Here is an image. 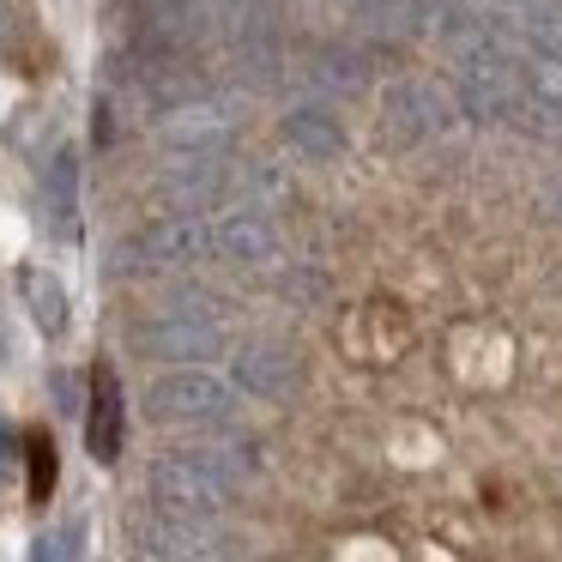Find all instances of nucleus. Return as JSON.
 Wrapping results in <instances>:
<instances>
[{"instance_id":"4","label":"nucleus","mask_w":562,"mask_h":562,"mask_svg":"<svg viewBox=\"0 0 562 562\" xmlns=\"http://www.w3.org/2000/svg\"><path fill=\"white\" fill-rule=\"evenodd\" d=\"M284 139H291L303 158H315V164H327V158L345 151V127L333 122V115H321V110H296L291 122H284Z\"/></svg>"},{"instance_id":"2","label":"nucleus","mask_w":562,"mask_h":562,"mask_svg":"<svg viewBox=\"0 0 562 562\" xmlns=\"http://www.w3.org/2000/svg\"><path fill=\"white\" fill-rule=\"evenodd\" d=\"M122 441H127V405H122V381H115L110 363L91 369V387H86V453L98 465L122 460Z\"/></svg>"},{"instance_id":"7","label":"nucleus","mask_w":562,"mask_h":562,"mask_svg":"<svg viewBox=\"0 0 562 562\" xmlns=\"http://www.w3.org/2000/svg\"><path fill=\"white\" fill-rule=\"evenodd\" d=\"M61 557H67V538H49V532L31 538V562H61Z\"/></svg>"},{"instance_id":"8","label":"nucleus","mask_w":562,"mask_h":562,"mask_svg":"<svg viewBox=\"0 0 562 562\" xmlns=\"http://www.w3.org/2000/svg\"><path fill=\"white\" fill-rule=\"evenodd\" d=\"M55 400H61V412H74V381L55 375Z\"/></svg>"},{"instance_id":"5","label":"nucleus","mask_w":562,"mask_h":562,"mask_svg":"<svg viewBox=\"0 0 562 562\" xmlns=\"http://www.w3.org/2000/svg\"><path fill=\"white\" fill-rule=\"evenodd\" d=\"M55 477H61V460H55L49 429H25V496H31V508H49Z\"/></svg>"},{"instance_id":"3","label":"nucleus","mask_w":562,"mask_h":562,"mask_svg":"<svg viewBox=\"0 0 562 562\" xmlns=\"http://www.w3.org/2000/svg\"><path fill=\"white\" fill-rule=\"evenodd\" d=\"M19 296H25L31 321H37V333H49V339H61L67 321H74V303H67V284L55 279V272L43 267H25L19 272Z\"/></svg>"},{"instance_id":"1","label":"nucleus","mask_w":562,"mask_h":562,"mask_svg":"<svg viewBox=\"0 0 562 562\" xmlns=\"http://www.w3.org/2000/svg\"><path fill=\"white\" fill-rule=\"evenodd\" d=\"M231 393L206 375V369H170L164 381L146 387V412L158 424H182V417H224Z\"/></svg>"},{"instance_id":"6","label":"nucleus","mask_w":562,"mask_h":562,"mask_svg":"<svg viewBox=\"0 0 562 562\" xmlns=\"http://www.w3.org/2000/svg\"><path fill=\"white\" fill-rule=\"evenodd\" d=\"M43 188L55 194V212H61V231H74V194H79V158H74V151H55V170L43 176Z\"/></svg>"}]
</instances>
